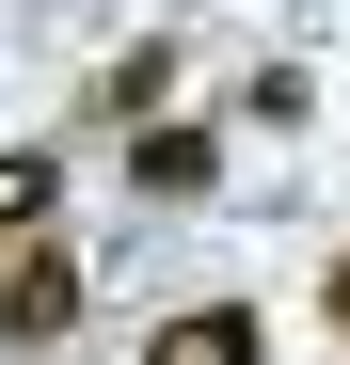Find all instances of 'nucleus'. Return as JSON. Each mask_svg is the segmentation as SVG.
<instances>
[{
    "instance_id": "5",
    "label": "nucleus",
    "mask_w": 350,
    "mask_h": 365,
    "mask_svg": "<svg viewBox=\"0 0 350 365\" xmlns=\"http://www.w3.org/2000/svg\"><path fill=\"white\" fill-rule=\"evenodd\" d=\"M159 96H175V48H128V64H111V80H96V111H128V128H144V111H159Z\"/></svg>"
},
{
    "instance_id": "3",
    "label": "nucleus",
    "mask_w": 350,
    "mask_h": 365,
    "mask_svg": "<svg viewBox=\"0 0 350 365\" xmlns=\"http://www.w3.org/2000/svg\"><path fill=\"white\" fill-rule=\"evenodd\" d=\"M48 207H64V159H48V143H16V159H0V238H32Z\"/></svg>"
},
{
    "instance_id": "2",
    "label": "nucleus",
    "mask_w": 350,
    "mask_h": 365,
    "mask_svg": "<svg viewBox=\"0 0 350 365\" xmlns=\"http://www.w3.org/2000/svg\"><path fill=\"white\" fill-rule=\"evenodd\" d=\"M255 349H271V334L239 318V302H191V318H175V334H159L144 365H255Z\"/></svg>"
},
{
    "instance_id": "6",
    "label": "nucleus",
    "mask_w": 350,
    "mask_h": 365,
    "mask_svg": "<svg viewBox=\"0 0 350 365\" xmlns=\"http://www.w3.org/2000/svg\"><path fill=\"white\" fill-rule=\"evenodd\" d=\"M334 334H350V255H334Z\"/></svg>"
},
{
    "instance_id": "1",
    "label": "nucleus",
    "mask_w": 350,
    "mask_h": 365,
    "mask_svg": "<svg viewBox=\"0 0 350 365\" xmlns=\"http://www.w3.org/2000/svg\"><path fill=\"white\" fill-rule=\"evenodd\" d=\"M64 318H80V255H64V238H32V255L0 270V334H16V349H48Z\"/></svg>"
},
{
    "instance_id": "4",
    "label": "nucleus",
    "mask_w": 350,
    "mask_h": 365,
    "mask_svg": "<svg viewBox=\"0 0 350 365\" xmlns=\"http://www.w3.org/2000/svg\"><path fill=\"white\" fill-rule=\"evenodd\" d=\"M207 175H223L207 128H144V191H207Z\"/></svg>"
}]
</instances>
